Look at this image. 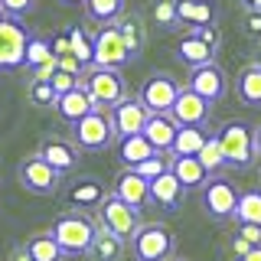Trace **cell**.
Wrapping results in <instances>:
<instances>
[{"mask_svg":"<svg viewBox=\"0 0 261 261\" xmlns=\"http://www.w3.org/2000/svg\"><path fill=\"white\" fill-rule=\"evenodd\" d=\"M49 232H53V239L59 242L62 255H88L95 235H98V222L88 216V212L72 209V212H62Z\"/></svg>","mask_w":261,"mask_h":261,"instance_id":"6da1fadb","label":"cell"},{"mask_svg":"<svg viewBox=\"0 0 261 261\" xmlns=\"http://www.w3.org/2000/svg\"><path fill=\"white\" fill-rule=\"evenodd\" d=\"M114 137H118V134H114L108 108H95V111H88L85 118H79L75 124H72V141H75V147L85 150V153L108 150Z\"/></svg>","mask_w":261,"mask_h":261,"instance_id":"7a4b0ae2","label":"cell"},{"mask_svg":"<svg viewBox=\"0 0 261 261\" xmlns=\"http://www.w3.org/2000/svg\"><path fill=\"white\" fill-rule=\"evenodd\" d=\"M130 251L137 261H170L176 251V235L160 222H147L130 239Z\"/></svg>","mask_w":261,"mask_h":261,"instance_id":"3957f363","label":"cell"},{"mask_svg":"<svg viewBox=\"0 0 261 261\" xmlns=\"http://www.w3.org/2000/svg\"><path fill=\"white\" fill-rule=\"evenodd\" d=\"M82 85L92 92L95 105L98 108H114L118 101H124L127 98V85L124 79H121L118 69H101V65H88L85 72H82Z\"/></svg>","mask_w":261,"mask_h":261,"instance_id":"277c9868","label":"cell"},{"mask_svg":"<svg viewBox=\"0 0 261 261\" xmlns=\"http://www.w3.org/2000/svg\"><path fill=\"white\" fill-rule=\"evenodd\" d=\"M216 134H219V141H222L228 167H232V170L251 167V160L258 157V153H255V130L245 127L242 121H228V124H222Z\"/></svg>","mask_w":261,"mask_h":261,"instance_id":"5b68a950","label":"cell"},{"mask_svg":"<svg viewBox=\"0 0 261 261\" xmlns=\"http://www.w3.org/2000/svg\"><path fill=\"white\" fill-rule=\"evenodd\" d=\"M30 36L23 20L13 16H0V72H16L20 65H27V46Z\"/></svg>","mask_w":261,"mask_h":261,"instance_id":"8992f818","label":"cell"},{"mask_svg":"<svg viewBox=\"0 0 261 261\" xmlns=\"http://www.w3.org/2000/svg\"><path fill=\"white\" fill-rule=\"evenodd\" d=\"M98 225L108 228V232L121 235L124 242H130L137 235V228H141V209H134L130 202H124L121 196H108V199L98 206Z\"/></svg>","mask_w":261,"mask_h":261,"instance_id":"52a82bcc","label":"cell"},{"mask_svg":"<svg viewBox=\"0 0 261 261\" xmlns=\"http://www.w3.org/2000/svg\"><path fill=\"white\" fill-rule=\"evenodd\" d=\"M216 53H219V30L216 27H202V30H190L183 39L176 43L173 56L183 65H206V62H216Z\"/></svg>","mask_w":261,"mask_h":261,"instance_id":"ba28073f","label":"cell"},{"mask_svg":"<svg viewBox=\"0 0 261 261\" xmlns=\"http://www.w3.org/2000/svg\"><path fill=\"white\" fill-rule=\"evenodd\" d=\"M62 176L59 170L53 167V163H46L43 157H27L20 163V170H16V179H20V186L23 190H30V193H36V196H56L59 193V186H62Z\"/></svg>","mask_w":261,"mask_h":261,"instance_id":"9c48e42d","label":"cell"},{"mask_svg":"<svg viewBox=\"0 0 261 261\" xmlns=\"http://www.w3.org/2000/svg\"><path fill=\"white\" fill-rule=\"evenodd\" d=\"M127 62H134V53L127 49L118 23L98 27V33H95V65H101V69H124Z\"/></svg>","mask_w":261,"mask_h":261,"instance_id":"30bf717a","label":"cell"},{"mask_svg":"<svg viewBox=\"0 0 261 261\" xmlns=\"http://www.w3.org/2000/svg\"><path fill=\"white\" fill-rule=\"evenodd\" d=\"M239 190L228 176H209V183L202 186V209L209 212L212 219L225 222V219H235V206H239Z\"/></svg>","mask_w":261,"mask_h":261,"instance_id":"8fae6325","label":"cell"},{"mask_svg":"<svg viewBox=\"0 0 261 261\" xmlns=\"http://www.w3.org/2000/svg\"><path fill=\"white\" fill-rule=\"evenodd\" d=\"M176 95H179V85H176L173 75H167V72L147 75V82L141 85V92H137V98L150 108V114H170Z\"/></svg>","mask_w":261,"mask_h":261,"instance_id":"7c38bea8","label":"cell"},{"mask_svg":"<svg viewBox=\"0 0 261 261\" xmlns=\"http://www.w3.org/2000/svg\"><path fill=\"white\" fill-rule=\"evenodd\" d=\"M147 121H150V108L141 101V98H124L111 108V124L118 137H130V134H144Z\"/></svg>","mask_w":261,"mask_h":261,"instance_id":"4fadbf2b","label":"cell"},{"mask_svg":"<svg viewBox=\"0 0 261 261\" xmlns=\"http://www.w3.org/2000/svg\"><path fill=\"white\" fill-rule=\"evenodd\" d=\"M186 85L193 88V92H199L202 98H209L212 105L222 101L225 92H228V79L222 72V65L219 62H206V65H196V69L190 72V82Z\"/></svg>","mask_w":261,"mask_h":261,"instance_id":"5bb4252c","label":"cell"},{"mask_svg":"<svg viewBox=\"0 0 261 261\" xmlns=\"http://www.w3.org/2000/svg\"><path fill=\"white\" fill-rule=\"evenodd\" d=\"M209 111H212V101H209V98H202L199 92H193L190 85L179 88L173 108H170V114H173L176 124H206Z\"/></svg>","mask_w":261,"mask_h":261,"instance_id":"9a60e30c","label":"cell"},{"mask_svg":"<svg viewBox=\"0 0 261 261\" xmlns=\"http://www.w3.org/2000/svg\"><path fill=\"white\" fill-rule=\"evenodd\" d=\"M183 196H186V186L179 183V176L173 170H167L157 179H150V202H157L160 209H167V212L179 209L183 206Z\"/></svg>","mask_w":261,"mask_h":261,"instance_id":"2e32d148","label":"cell"},{"mask_svg":"<svg viewBox=\"0 0 261 261\" xmlns=\"http://www.w3.org/2000/svg\"><path fill=\"white\" fill-rule=\"evenodd\" d=\"M114 196H121L134 209H144L150 202V179H144L137 170L124 167V173H118V179H114Z\"/></svg>","mask_w":261,"mask_h":261,"instance_id":"e0dca14e","label":"cell"},{"mask_svg":"<svg viewBox=\"0 0 261 261\" xmlns=\"http://www.w3.org/2000/svg\"><path fill=\"white\" fill-rule=\"evenodd\" d=\"M95 108H98V105H95V98H92V92H88L85 85H75L72 92L59 95V101H56V111H59V118L69 121V124H75L79 118H85V114L95 111Z\"/></svg>","mask_w":261,"mask_h":261,"instance_id":"ac0fdd59","label":"cell"},{"mask_svg":"<svg viewBox=\"0 0 261 261\" xmlns=\"http://www.w3.org/2000/svg\"><path fill=\"white\" fill-rule=\"evenodd\" d=\"M105 199H108V190H105L101 179H95V176H82V179H75V183L69 186V202L75 209H82V212L98 209Z\"/></svg>","mask_w":261,"mask_h":261,"instance_id":"d6986e66","label":"cell"},{"mask_svg":"<svg viewBox=\"0 0 261 261\" xmlns=\"http://www.w3.org/2000/svg\"><path fill=\"white\" fill-rule=\"evenodd\" d=\"M176 13H179V27L202 30V27H216V7L212 0H176Z\"/></svg>","mask_w":261,"mask_h":261,"instance_id":"ffe728a7","label":"cell"},{"mask_svg":"<svg viewBox=\"0 0 261 261\" xmlns=\"http://www.w3.org/2000/svg\"><path fill=\"white\" fill-rule=\"evenodd\" d=\"M39 157H43L46 163H53L59 173H72V170L79 167V147L69 144V141L53 137V141H43V147H39Z\"/></svg>","mask_w":261,"mask_h":261,"instance_id":"44dd1931","label":"cell"},{"mask_svg":"<svg viewBox=\"0 0 261 261\" xmlns=\"http://www.w3.org/2000/svg\"><path fill=\"white\" fill-rule=\"evenodd\" d=\"M176 130H179V124L173 121V114H150V121H147V127H144V137L163 153V150H173Z\"/></svg>","mask_w":261,"mask_h":261,"instance_id":"7402d4cb","label":"cell"},{"mask_svg":"<svg viewBox=\"0 0 261 261\" xmlns=\"http://www.w3.org/2000/svg\"><path fill=\"white\" fill-rule=\"evenodd\" d=\"M170 170L179 176V183L186 186V190H202V186L209 183V170L202 167L199 157H173L170 160Z\"/></svg>","mask_w":261,"mask_h":261,"instance_id":"603a6c76","label":"cell"},{"mask_svg":"<svg viewBox=\"0 0 261 261\" xmlns=\"http://www.w3.org/2000/svg\"><path fill=\"white\" fill-rule=\"evenodd\" d=\"M209 141L206 124H179L176 130V141H173V157H196L202 150V144Z\"/></svg>","mask_w":261,"mask_h":261,"instance_id":"cb8c5ba5","label":"cell"},{"mask_svg":"<svg viewBox=\"0 0 261 261\" xmlns=\"http://www.w3.org/2000/svg\"><path fill=\"white\" fill-rule=\"evenodd\" d=\"M157 153V147L147 141L144 134H130V137H118V160L124 163V167H137L141 160L153 157Z\"/></svg>","mask_w":261,"mask_h":261,"instance_id":"d4e9b609","label":"cell"},{"mask_svg":"<svg viewBox=\"0 0 261 261\" xmlns=\"http://www.w3.org/2000/svg\"><path fill=\"white\" fill-rule=\"evenodd\" d=\"M118 30L124 36L127 49L134 53V59L144 53V43H147V27H144V16L141 13H121L118 16Z\"/></svg>","mask_w":261,"mask_h":261,"instance_id":"484cf974","label":"cell"},{"mask_svg":"<svg viewBox=\"0 0 261 261\" xmlns=\"http://www.w3.org/2000/svg\"><path fill=\"white\" fill-rule=\"evenodd\" d=\"M235 92H239V101L242 105H248V108H261V65L258 62H251L248 69L239 75Z\"/></svg>","mask_w":261,"mask_h":261,"instance_id":"4316f807","label":"cell"},{"mask_svg":"<svg viewBox=\"0 0 261 261\" xmlns=\"http://www.w3.org/2000/svg\"><path fill=\"white\" fill-rule=\"evenodd\" d=\"M88 255H92L95 261H121V255H124V239L98 225V235H95L92 251H88Z\"/></svg>","mask_w":261,"mask_h":261,"instance_id":"83f0119b","label":"cell"},{"mask_svg":"<svg viewBox=\"0 0 261 261\" xmlns=\"http://www.w3.org/2000/svg\"><path fill=\"white\" fill-rule=\"evenodd\" d=\"M69 46H72V56H75V59L85 65H95V36H88V30L85 27H79V23H72L69 30Z\"/></svg>","mask_w":261,"mask_h":261,"instance_id":"f1b7e54d","label":"cell"},{"mask_svg":"<svg viewBox=\"0 0 261 261\" xmlns=\"http://www.w3.org/2000/svg\"><path fill=\"white\" fill-rule=\"evenodd\" d=\"M85 16L98 27H105V23H118V16L124 13V0H85Z\"/></svg>","mask_w":261,"mask_h":261,"instance_id":"f546056e","label":"cell"},{"mask_svg":"<svg viewBox=\"0 0 261 261\" xmlns=\"http://www.w3.org/2000/svg\"><path fill=\"white\" fill-rule=\"evenodd\" d=\"M27 251L33 255V261H62V248H59V242L53 239V232H39V235H33V239L27 242Z\"/></svg>","mask_w":261,"mask_h":261,"instance_id":"4dcf8cb0","label":"cell"},{"mask_svg":"<svg viewBox=\"0 0 261 261\" xmlns=\"http://www.w3.org/2000/svg\"><path fill=\"white\" fill-rule=\"evenodd\" d=\"M196 157L202 160V167H206L212 176H216L219 170H225V167H228V163H225V150H222V141H219V134H209V141L202 144V150L196 153Z\"/></svg>","mask_w":261,"mask_h":261,"instance_id":"1f68e13d","label":"cell"},{"mask_svg":"<svg viewBox=\"0 0 261 261\" xmlns=\"http://www.w3.org/2000/svg\"><path fill=\"white\" fill-rule=\"evenodd\" d=\"M49 62H56L53 39H46V36H30V46H27V69H39V65H49Z\"/></svg>","mask_w":261,"mask_h":261,"instance_id":"d6a6232c","label":"cell"},{"mask_svg":"<svg viewBox=\"0 0 261 261\" xmlns=\"http://www.w3.org/2000/svg\"><path fill=\"white\" fill-rule=\"evenodd\" d=\"M235 222H255V225H261V190H248V193L239 196Z\"/></svg>","mask_w":261,"mask_h":261,"instance_id":"836d02e7","label":"cell"},{"mask_svg":"<svg viewBox=\"0 0 261 261\" xmlns=\"http://www.w3.org/2000/svg\"><path fill=\"white\" fill-rule=\"evenodd\" d=\"M27 95L36 108H56V101H59V95H56V88H53V79H33Z\"/></svg>","mask_w":261,"mask_h":261,"instance_id":"e575fe53","label":"cell"},{"mask_svg":"<svg viewBox=\"0 0 261 261\" xmlns=\"http://www.w3.org/2000/svg\"><path fill=\"white\" fill-rule=\"evenodd\" d=\"M153 20L163 30H176L179 27V13H176V0H157L153 4Z\"/></svg>","mask_w":261,"mask_h":261,"instance_id":"d590c367","label":"cell"},{"mask_svg":"<svg viewBox=\"0 0 261 261\" xmlns=\"http://www.w3.org/2000/svg\"><path fill=\"white\" fill-rule=\"evenodd\" d=\"M130 170H137V173H141L144 179H157L160 173H167V170H170V160H167V157H163V153L157 150V153H153V157L141 160V163H137V167H130Z\"/></svg>","mask_w":261,"mask_h":261,"instance_id":"8d00e7d4","label":"cell"},{"mask_svg":"<svg viewBox=\"0 0 261 261\" xmlns=\"http://www.w3.org/2000/svg\"><path fill=\"white\" fill-rule=\"evenodd\" d=\"M4 7V16H13V20H23L27 13L36 10V0H0Z\"/></svg>","mask_w":261,"mask_h":261,"instance_id":"74e56055","label":"cell"},{"mask_svg":"<svg viewBox=\"0 0 261 261\" xmlns=\"http://www.w3.org/2000/svg\"><path fill=\"white\" fill-rule=\"evenodd\" d=\"M239 235L251 245H261V225H255V222H239Z\"/></svg>","mask_w":261,"mask_h":261,"instance_id":"f35d334b","label":"cell"},{"mask_svg":"<svg viewBox=\"0 0 261 261\" xmlns=\"http://www.w3.org/2000/svg\"><path fill=\"white\" fill-rule=\"evenodd\" d=\"M245 33H248V36H261V10L245 13Z\"/></svg>","mask_w":261,"mask_h":261,"instance_id":"ab89813d","label":"cell"},{"mask_svg":"<svg viewBox=\"0 0 261 261\" xmlns=\"http://www.w3.org/2000/svg\"><path fill=\"white\" fill-rule=\"evenodd\" d=\"M251 248H255V245H251V242H245L242 235L235 232V239H232V255H235V258H242L245 251H251Z\"/></svg>","mask_w":261,"mask_h":261,"instance_id":"60d3db41","label":"cell"},{"mask_svg":"<svg viewBox=\"0 0 261 261\" xmlns=\"http://www.w3.org/2000/svg\"><path fill=\"white\" fill-rule=\"evenodd\" d=\"M235 261H261V245H255L251 251H245L242 258H235Z\"/></svg>","mask_w":261,"mask_h":261,"instance_id":"b9f144b4","label":"cell"},{"mask_svg":"<svg viewBox=\"0 0 261 261\" xmlns=\"http://www.w3.org/2000/svg\"><path fill=\"white\" fill-rule=\"evenodd\" d=\"M255 153H258V157H261V124L255 127Z\"/></svg>","mask_w":261,"mask_h":261,"instance_id":"7bdbcfd3","label":"cell"},{"mask_svg":"<svg viewBox=\"0 0 261 261\" xmlns=\"http://www.w3.org/2000/svg\"><path fill=\"white\" fill-rule=\"evenodd\" d=\"M13 261H33V255H30L27 248H23V251H16V255H13Z\"/></svg>","mask_w":261,"mask_h":261,"instance_id":"ee69618b","label":"cell"},{"mask_svg":"<svg viewBox=\"0 0 261 261\" xmlns=\"http://www.w3.org/2000/svg\"><path fill=\"white\" fill-rule=\"evenodd\" d=\"M245 7L248 10H261V0H245Z\"/></svg>","mask_w":261,"mask_h":261,"instance_id":"f6af8a7d","label":"cell"},{"mask_svg":"<svg viewBox=\"0 0 261 261\" xmlns=\"http://www.w3.org/2000/svg\"><path fill=\"white\" fill-rule=\"evenodd\" d=\"M59 4H85V0H59Z\"/></svg>","mask_w":261,"mask_h":261,"instance_id":"bcb514c9","label":"cell"},{"mask_svg":"<svg viewBox=\"0 0 261 261\" xmlns=\"http://www.w3.org/2000/svg\"><path fill=\"white\" fill-rule=\"evenodd\" d=\"M170 261H186V258H170Z\"/></svg>","mask_w":261,"mask_h":261,"instance_id":"7dc6e473","label":"cell"},{"mask_svg":"<svg viewBox=\"0 0 261 261\" xmlns=\"http://www.w3.org/2000/svg\"><path fill=\"white\" fill-rule=\"evenodd\" d=\"M0 16H4V7H0Z\"/></svg>","mask_w":261,"mask_h":261,"instance_id":"c3c4849f","label":"cell"},{"mask_svg":"<svg viewBox=\"0 0 261 261\" xmlns=\"http://www.w3.org/2000/svg\"><path fill=\"white\" fill-rule=\"evenodd\" d=\"M258 65H261V59H258Z\"/></svg>","mask_w":261,"mask_h":261,"instance_id":"681fc988","label":"cell"}]
</instances>
